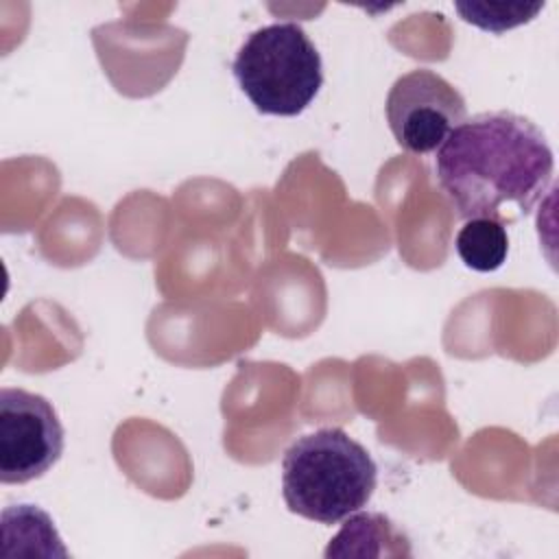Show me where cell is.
<instances>
[{"label": "cell", "mask_w": 559, "mask_h": 559, "mask_svg": "<svg viewBox=\"0 0 559 559\" xmlns=\"http://www.w3.org/2000/svg\"><path fill=\"white\" fill-rule=\"evenodd\" d=\"M437 181L463 221L515 223L552 181L555 157L542 129L513 111L465 118L437 148Z\"/></svg>", "instance_id": "1"}, {"label": "cell", "mask_w": 559, "mask_h": 559, "mask_svg": "<svg viewBox=\"0 0 559 559\" xmlns=\"http://www.w3.org/2000/svg\"><path fill=\"white\" fill-rule=\"evenodd\" d=\"M378 467L371 454L341 428L299 437L282 459V493L288 511L338 524L373 496Z\"/></svg>", "instance_id": "2"}, {"label": "cell", "mask_w": 559, "mask_h": 559, "mask_svg": "<svg viewBox=\"0 0 559 559\" xmlns=\"http://www.w3.org/2000/svg\"><path fill=\"white\" fill-rule=\"evenodd\" d=\"M231 72L266 116H299L323 85L321 55L295 22H275L253 31L238 48Z\"/></svg>", "instance_id": "3"}, {"label": "cell", "mask_w": 559, "mask_h": 559, "mask_svg": "<svg viewBox=\"0 0 559 559\" xmlns=\"http://www.w3.org/2000/svg\"><path fill=\"white\" fill-rule=\"evenodd\" d=\"M384 111L395 142L415 155L437 151L467 118L461 92L428 68L402 74L389 90Z\"/></svg>", "instance_id": "4"}, {"label": "cell", "mask_w": 559, "mask_h": 559, "mask_svg": "<svg viewBox=\"0 0 559 559\" xmlns=\"http://www.w3.org/2000/svg\"><path fill=\"white\" fill-rule=\"evenodd\" d=\"M63 452V426L52 404L37 393L0 391V480L22 485L44 476Z\"/></svg>", "instance_id": "5"}, {"label": "cell", "mask_w": 559, "mask_h": 559, "mask_svg": "<svg viewBox=\"0 0 559 559\" xmlns=\"http://www.w3.org/2000/svg\"><path fill=\"white\" fill-rule=\"evenodd\" d=\"M461 262L476 273L500 269L509 253V236L504 225L491 218H469L454 240Z\"/></svg>", "instance_id": "6"}, {"label": "cell", "mask_w": 559, "mask_h": 559, "mask_svg": "<svg viewBox=\"0 0 559 559\" xmlns=\"http://www.w3.org/2000/svg\"><path fill=\"white\" fill-rule=\"evenodd\" d=\"M542 2L522 4V2H456L454 9L461 13V17L483 31L502 33L513 26H520L537 15L542 9Z\"/></svg>", "instance_id": "7"}]
</instances>
